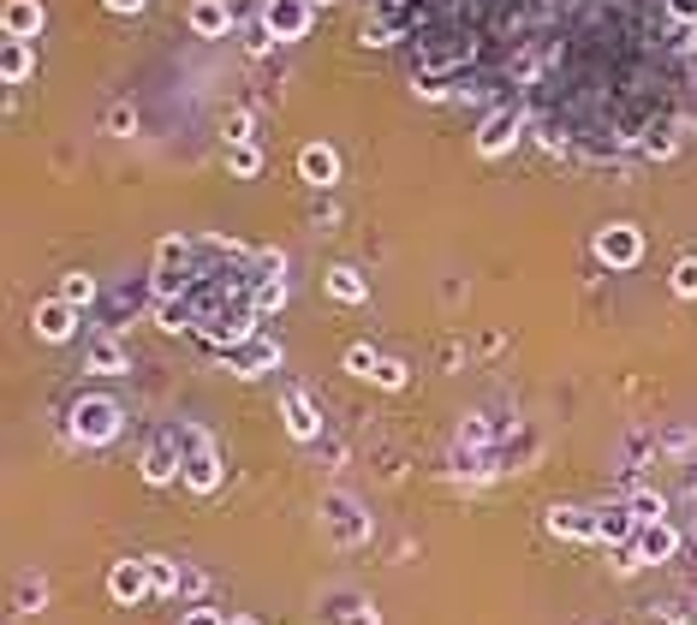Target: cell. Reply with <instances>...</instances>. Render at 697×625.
Masks as SVG:
<instances>
[{"instance_id": "1", "label": "cell", "mask_w": 697, "mask_h": 625, "mask_svg": "<svg viewBox=\"0 0 697 625\" xmlns=\"http://www.w3.org/2000/svg\"><path fill=\"white\" fill-rule=\"evenodd\" d=\"M72 429H78V441H90V446L113 441L120 436V405L113 400H78L72 405Z\"/></svg>"}, {"instance_id": "2", "label": "cell", "mask_w": 697, "mask_h": 625, "mask_svg": "<svg viewBox=\"0 0 697 625\" xmlns=\"http://www.w3.org/2000/svg\"><path fill=\"white\" fill-rule=\"evenodd\" d=\"M310 0H262V24H269L274 42H298L310 30Z\"/></svg>"}, {"instance_id": "3", "label": "cell", "mask_w": 697, "mask_h": 625, "mask_svg": "<svg viewBox=\"0 0 697 625\" xmlns=\"http://www.w3.org/2000/svg\"><path fill=\"white\" fill-rule=\"evenodd\" d=\"M597 257L608 268H632V262L644 257V233H638V226H626V221L602 226V233H597Z\"/></svg>"}, {"instance_id": "4", "label": "cell", "mask_w": 697, "mask_h": 625, "mask_svg": "<svg viewBox=\"0 0 697 625\" xmlns=\"http://www.w3.org/2000/svg\"><path fill=\"white\" fill-rule=\"evenodd\" d=\"M518 132H525V120H518L513 108L489 113V120H484V132H477V156H506V149L518 144Z\"/></svg>"}, {"instance_id": "5", "label": "cell", "mask_w": 697, "mask_h": 625, "mask_svg": "<svg viewBox=\"0 0 697 625\" xmlns=\"http://www.w3.org/2000/svg\"><path fill=\"white\" fill-rule=\"evenodd\" d=\"M108 596L113 602H144L149 596V560H120L108 572Z\"/></svg>"}, {"instance_id": "6", "label": "cell", "mask_w": 697, "mask_h": 625, "mask_svg": "<svg viewBox=\"0 0 697 625\" xmlns=\"http://www.w3.org/2000/svg\"><path fill=\"white\" fill-rule=\"evenodd\" d=\"M0 30H7V42H36V30H42V0H7Z\"/></svg>"}, {"instance_id": "7", "label": "cell", "mask_w": 697, "mask_h": 625, "mask_svg": "<svg viewBox=\"0 0 697 625\" xmlns=\"http://www.w3.org/2000/svg\"><path fill=\"white\" fill-rule=\"evenodd\" d=\"M632 548H638V560L644 566H662V560H674V548H680V536H674V525H638V536H632Z\"/></svg>"}, {"instance_id": "8", "label": "cell", "mask_w": 697, "mask_h": 625, "mask_svg": "<svg viewBox=\"0 0 697 625\" xmlns=\"http://www.w3.org/2000/svg\"><path fill=\"white\" fill-rule=\"evenodd\" d=\"M30 322H36V334L42 340H72V322H78V310H72L66 298H42L30 310Z\"/></svg>"}, {"instance_id": "9", "label": "cell", "mask_w": 697, "mask_h": 625, "mask_svg": "<svg viewBox=\"0 0 697 625\" xmlns=\"http://www.w3.org/2000/svg\"><path fill=\"white\" fill-rule=\"evenodd\" d=\"M298 173L310 179V185H334V179H340V156L328 144H304L298 149Z\"/></svg>"}, {"instance_id": "10", "label": "cell", "mask_w": 697, "mask_h": 625, "mask_svg": "<svg viewBox=\"0 0 697 625\" xmlns=\"http://www.w3.org/2000/svg\"><path fill=\"white\" fill-rule=\"evenodd\" d=\"M597 536H602V542L632 548V536H638V513H632V506H602V513H597Z\"/></svg>"}, {"instance_id": "11", "label": "cell", "mask_w": 697, "mask_h": 625, "mask_svg": "<svg viewBox=\"0 0 697 625\" xmlns=\"http://www.w3.org/2000/svg\"><path fill=\"white\" fill-rule=\"evenodd\" d=\"M192 30L197 36H227L233 30V7H227V0H192Z\"/></svg>"}, {"instance_id": "12", "label": "cell", "mask_w": 697, "mask_h": 625, "mask_svg": "<svg viewBox=\"0 0 697 625\" xmlns=\"http://www.w3.org/2000/svg\"><path fill=\"white\" fill-rule=\"evenodd\" d=\"M328 525H334V542H358L364 530V518H358V506L346 501V494H328Z\"/></svg>"}, {"instance_id": "13", "label": "cell", "mask_w": 697, "mask_h": 625, "mask_svg": "<svg viewBox=\"0 0 697 625\" xmlns=\"http://www.w3.org/2000/svg\"><path fill=\"white\" fill-rule=\"evenodd\" d=\"M215 357H227V364H233L239 376H257V369H269V364H274L269 340H245V346H227V352H215Z\"/></svg>"}, {"instance_id": "14", "label": "cell", "mask_w": 697, "mask_h": 625, "mask_svg": "<svg viewBox=\"0 0 697 625\" xmlns=\"http://www.w3.org/2000/svg\"><path fill=\"white\" fill-rule=\"evenodd\" d=\"M84 364H90L96 376H120V369H125V346H120V340H108V334H101V340H90Z\"/></svg>"}, {"instance_id": "15", "label": "cell", "mask_w": 697, "mask_h": 625, "mask_svg": "<svg viewBox=\"0 0 697 625\" xmlns=\"http://www.w3.org/2000/svg\"><path fill=\"white\" fill-rule=\"evenodd\" d=\"M549 530H554V536H578V542H590V536H597V518H585L578 506H554V513H549Z\"/></svg>"}, {"instance_id": "16", "label": "cell", "mask_w": 697, "mask_h": 625, "mask_svg": "<svg viewBox=\"0 0 697 625\" xmlns=\"http://www.w3.org/2000/svg\"><path fill=\"white\" fill-rule=\"evenodd\" d=\"M30 66H36L30 42H7V48H0V78H7V84H24V78H30Z\"/></svg>"}, {"instance_id": "17", "label": "cell", "mask_w": 697, "mask_h": 625, "mask_svg": "<svg viewBox=\"0 0 697 625\" xmlns=\"http://www.w3.org/2000/svg\"><path fill=\"white\" fill-rule=\"evenodd\" d=\"M180 465H185V458H173V441H156L144 453V477L149 482H173V470H180Z\"/></svg>"}, {"instance_id": "18", "label": "cell", "mask_w": 697, "mask_h": 625, "mask_svg": "<svg viewBox=\"0 0 697 625\" xmlns=\"http://www.w3.org/2000/svg\"><path fill=\"white\" fill-rule=\"evenodd\" d=\"M185 482H192L197 494H209L215 482H221V458H215V453H192V458H185Z\"/></svg>"}, {"instance_id": "19", "label": "cell", "mask_w": 697, "mask_h": 625, "mask_svg": "<svg viewBox=\"0 0 697 625\" xmlns=\"http://www.w3.org/2000/svg\"><path fill=\"white\" fill-rule=\"evenodd\" d=\"M328 292H334L340 304H358V298H370V280H364L358 268H334V274H328Z\"/></svg>"}, {"instance_id": "20", "label": "cell", "mask_w": 697, "mask_h": 625, "mask_svg": "<svg viewBox=\"0 0 697 625\" xmlns=\"http://www.w3.org/2000/svg\"><path fill=\"white\" fill-rule=\"evenodd\" d=\"M227 173H233V179H257L262 173V149L250 144V137H245V144H227Z\"/></svg>"}, {"instance_id": "21", "label": "cell", "mask_w": 697, "mask_h": 625, "mask_svg": "<svg viewBox=\"0 0 697 625\" xmlns=\"http://www.w3.org/2000/svg\"><path fill=\"white\" fill-rule=\"evenodd\" d=\"M286 429H293L298 441L316 436V412H310V400H304V393H286Z\"/></svg>"}, {"instance_id": "22", "label": "cell", "mask_w": 697, "mask_h": 625, "mask_svg": "<svg viewBox=\"0 0 697 625\" xmlns=\"http://www.w3.org/2000/svg\"><path fill=\"white\" fill-rule=\"evenodd\" d=\"M60 298H66L72 310H78V304H90L96 298V274H84V268H78V274H66V280H60Z\"/></svg>"}, {"instance_id": "23", "label": "cell", "mask_w": 697, "mask_h": 625, "mask_svg": "<svg viewBox=\"0 0 697 625\" xmlns=\"http://www.w3.org/2000/svg\"><path fill=\"white\" fill-rule=\"evenodd\" d=\"M149 590H156V596H180V566H173V560H149Z\"/></svg>"}, {"instance_id": "24", "label": "cell", "mask_w": 697, "mask_h": 625, "mask_svg": "<svg viewBox=\"0 0 697 625\" xmlns=\"http://www.w3.org/2000/svg\"><path fill=\"white\" fill-rule=\"evenodd\" d=\"M632 513H638V525H662V513H668V501H662V494H650V489H644V494H632Z\"/></svg>"}, {"instance_id": "25", "label": "cell", "mask_w": 697, "mask_h": 625, "mask_svg": "<svg viewBox=\"0 0 697 625\" xmlns=\"http://www.w3.org/2000/svg\"><path fill=\"white\" fill-rule=\"evenodd\" d=\"M674 292H680V298H697V257L674 262Z\"/></svg>"}, {"instance_id": "26", "label": "cell", "mask_w": 697, "mask_h": 625, "mask_svg": "<svg viewBox=\"0 0 697 625\" xmlns=\"http://www.w3.org/2000/svg\"><path fill=\"white\" fill-rule=\"evenodd\" d=\"M346 369H352V376H376V369H382V357H376L370 346H352L346 352Z\"/></svg>"}, {"instance_id": "27", "label": "cell", "mask_w": 697, "mask_h": 625, "mask_svg": "<svg viewBox=\"0 0 697 625\" xmlns=\"http://www.w3.org/2000/svg\"><path fill=\"white\" fill-rule=\"evenodd\" d=\"M269 42H274V36H269V24H250V30H245V48H250V54H269Z\"/></svg>"}, {"instance_id": "28", "label": "cell", "mask_w": 697, "mask_h": 625, "mask_svg": "<svg viewBox=\"0 0 697 625\" xmlns=\"http://www.w3.org/2000/svg\"><path fill=\"white\" fill-rule=\"evenodd\" d=\"M364 42H370V48H388V42H394V24H382V19L364 24Z\"/></svg>"}, {"instance_id": "29", "label": "cell", "mask_w": 697, "mask_h": 625, "mask_svg": "<svg viewBox=\"0 0 697 625\" xmlns=\"http://www.w3.org/2000/svg\"><path fill=\"white\" fill-rule=\"evenodd\" d=\"M36 608H42V584H24V590H19V614H36Z\"/></svg>"}, {"instance_id": "30", "label": "cell", "mask_w": 697, "mask_h": 625, "mask_svg": "<svg viewBox=\"0 0 697 625\" xmlns=\"http://www.w3.org/2000/svg\"><path fill=\"white\" fill-rule=\"evenodd\" d=\"M180 625H227L221 614H215V608H192V614H185Z\"/></svg>"}, {"instance_id": "31", "label": "cell", "mask_w": 697, "mask_h": 625, "mask_svg": "<svg viewBox=\"0 0 697 625\" xmlns=\"http://www.w3.org/2000/svg\"><path fill=\"white\" fill-rule=\"evenodd\" d=\"M376 381H382V388H400V381H405V369H400V364H388V357H382V369H376Z\"/></svg>"}, {"instance_id": "32", "label": "cell", "mask_w": 697, "mask_h": 625, "mask_svg": "<svg viewBox=\"0 0 697 625\" xmlns=\"http://www.w3.org/2000/svg\"><path fill=\"white\" fill-rule=\"evenodd\" d=\"M668 12H674L680 24H697V0H668Z\"/></svg>"}, {"instance_id": "33", "label": "cell", "mask_w": 697, "mask_h": 625, "mask_svg": "<svg viewBox=\"0 0 697 625\" xmlns=\"http://www.w3.org/2000/svg\"><path fill=\"white\" fill-rule=\"evenodd\" d=\"M346 625H382V620H376V608H352Z\"/></svg>"}, {"instance_id": "34", "label": "cell", "mask_w": 697, "mask_h": 625, "mask_svg": "<svg viewBox=\"0 0 697 625\" xmlns=\"http://www.w3.org/2000/svg\"><path fill=\"white\" fill-rule=\"evenodd\" d=\"M101 7H113V12H137L144 0H101Z\"/></svg>"}, {"instance_id": "35", "label": "cell", "mask_w": 697, "mask_h": 625, "mask_svg": "<svg viewBox=\"0 0 697 625\" xmlns=\"http://www.w3.org/2000/svg\"><path fill=\"white\" fill-rule=\"evenodd\" d=\"M227 625H257V620H250V614H233V620H227Z\"/></svg>"}, {"instance_id": "36", "label": "cell", "mask_w": 697, "mask_h": 625, "mask_svg": "<svg viewBox=\"0 0 697 625\" xmlns=\"http://www.w3.org/2000/svg\"><path fill=\"white\" fill-rule=\"evenodd\" d=\"M310 7H328V0H310Z\"/></svg>"}]
</instances>
